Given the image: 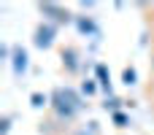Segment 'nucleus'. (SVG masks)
I'll return each mask as SVG.
<instances>
[{"label": "nucleus", "instance_id": "obj_1", "mask_svg": "<svg viewBox=\"0 0 154 135\" xmlns=\"http://www.w3.org/2000/svg\"><path fill=\"white\" fill-rule=\"evenodd\" d=\"M79 106L81 103H79V95L73 89H57L54 92V108L60 116H73L79 111Z\"/></svg>", "mask_w": 154, "mask_h": 135}, {"label": "nucleus", "instance_id": "obj_2", "mask_svg": "<svg viewBox=\"0 0 154 135\" xmlns=\"http://www.w3.org/2000/svg\"><path fill=\"white\" fill-rule=\"evenodd\" d=\"M35 43H38V46H49V43H51V30H49V27H46V30L41 27V30H38V38H35Z\"/></svg>", "mask_w": 154, "mask_h": 135}]
</instances>
